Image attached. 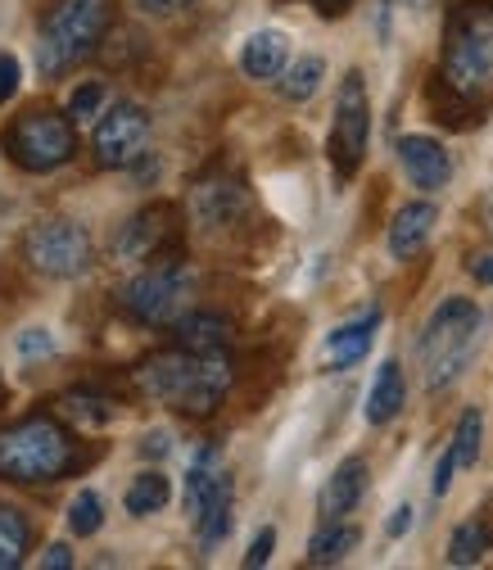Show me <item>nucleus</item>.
Returning <instances> with one entry per match:
<instances>
[{"instance_id": "obj_1", "label": "nucleus", "mask_w": 493, "mask_h": 570, "mask_svg": "<svg viewBox=\"0 0 493 570\" xmlns=\"http://www.w3.org/2000/svg\"><path fill=\"white\" fill-rule=\"evenodd\" d=\"M131 381L140 385V394L186 412V416H208L218 412L227 390H231V358L227 348L214 353H195V348H168V353H150L146 363L131 372Z\"/></svg>"}, {"instance_id": "obj_2", "label": "nucleus", "mask_w": 493, "mask_h": 570, "mask_svg": "<svg viewBox=\"0 0 493 570\" xmlns=\"http://www.w3.org/2000/svg\"><path fill=\"white\" fill-rule=\"evenodd\" d=\"M440 82L462 105H484L493 96V0H471L453 10Z\"/></svg>"}, {"instance_id": "obj_3", "label": "nucleus", "mask_w": 493, "mask_h": 570, "mask_svg": "<svg viewBox=\"0 0 493 570\" xmlns=\"http://www.w3.org/2000/svg\"><path fill=\"white\" fill-rule=\"evenodd\" d=\"M78 462L73 435L46 412L23 416L0 431V480L10 484H55Z\"/></svg>"}, {"instance_id": "obj_4", "label": "nucleus", "mask_w": 493, "mask_h": 570, "mask_svg": "<svg viewBox=\"0 0 493 570\" xmlns=\"http://www.w3.org/2000/svg\"><path fill=\"white\" fill-rule=\"evenodd\" d=\"M109 23H114V0H55V10L41 23L37 68L46 78L68 73L105 41Z\"/></svg>"}, {"instance_id": "obj_5", "label": "nucleus", "mask_w": 493, "mask_h": 570, "mask_svg": "<svg viewBox=\"0 0 493 570\" xmlns=\"http://www.w3.org/2000/svg\"><path fill=\"white\" fill-rule=\"evenodd\" d=\"M475 344H480V308L471 299H444L426 331H421V372H426V385L431 390H444L453 385L471 358H475Z\"/></svg>"}, {"instance_id": "obj_6", "label": "nucleus", "mask_w": 493, "mask_h": 570, "mask_svg": "<svg viewBox=\"0 0 493 570\" xmlns=\"http://www.w3.org/2000/svg\"><path fill=\"white\" fill-rule=\"evenodd\" d=\"M190 291H195L190 267L177 254H164V258H155L146 272H136L122 285L118 304L140 326H172L190 308Z\"/></svg>"}, {"instance_id": "obj_7", "label": "nucleus", "mask_w": 493, "mask_h": 570, "mask_svg": "<svg viewBox=\"0 0 493 570\" xmlns=\"http://www.w3.org/2000/svg\"><path fill=\"white\" fill-rule=\"evenodd\" d=\"M78 150V136L73 122L55 109H28L10 122L6 131V155L23 168V173H55L73 159Z\"/></svg>"}, {"instance_id": "obj_8", "label": "nucleus", "mask_w": 493, "mask_h": 570, "mask_svg": "<svg viewBox=\"0 0 493 570\" xmlns=\"http://www.w3.org/2000/svg\"><path fill=\"white\" fill-rule=\"evenodd\" d=\"M367 136H372V105L363 73H344L335 96V122H331V164L339 177H354L367 159Z\"/></svg>"}, {"instance_id": "obj_9", "label": "nucleus", "mask_w": 493, "mask_h": 570, "mask_svg": "<svg viewBox=\"0 0 493 570\" xmlns=\"http://www.w3.org/2000/svg\"><path fill=\"white\" fill-rule=\"evenodd\" d=\"M23 254L41 276H82L91 267V236L78 223H37L23 236Z\"/></svg>"}, {"instance_id": "obj_10", "label": "nucleus", "mask_w": 493, "mask_h": 570, "mask_svg": "<svg viewBox=\"0 0 493 570\" xmlns=\"http://www.w3.org/2000/svg\"><path fill=\"white\" fill-rule=\"evenodd\" d=\"M146 146H150V118L131 100H118L96 122V136H91V150H96L100 168H131V164L146 159Z\"/></svg>"}, {"instance_id": "obj_11", "label": "nucleus", "mask_w": 493, "mask_h": 570, "mask_svg": "<svg viewBox=\"0 0 493 570\" xmlns=\"http://www.w3.org/2000/svg\"><path fill=\"white\" fill-rule=\"evenodd\" d=\"M177 245V208L172 204H150L127 218V227L114 240V254L127 263H155Z\"/></svg>"}, {"instance_id": "obj_12", "label": "nucleus", "mask_w": 493, "mask_h": 570, "mask_svg": "<svg viewBox=\"0 0 493 570\" xmlns=\"http://www.w3.org/2000/svg\"><path fill=\"white\" fill-rule=\"evenodd\" d=\"M249 208V190L240 177L231 173H208L190 186V218L195 227L204 232H218V227H231L240 213Z\"/></svg>"}, {"instance_id": "obj_13", "label": "nucleus", "mask_w": 493, "mask_h": 570, "mask_svg": "<svg viewBox=\"0 0 493 570\" xmlns=\"http://www.w3.org/2000/svg\"><path fill=\"white\" fill-rule=\"evenodd\" d=\"M218 503H231V475L223 466V453L208 444L195 453L190 471H186V517L190 525L204 521V512H214Z\"/></svg>"}, {"instance_id": "obj_14", "label": "nucleus", "mask_w": 493, "mask_h": 570, "mask_svg": "<svg viewBox=\"0 0 493 570\" xmlns=\"http://www.w3.org/2000/svg\"><path fill=\"white\" fill-rule=\"evenodd\" d=\"M398 159H403V173L412 177L416 190H440L453 177L448 150L440 146L435 136H403L398 140Z\"/></svg>"}, {"instance_id": "obj_15", "label": "nucleus", "mask_w": 493, "mask_h": 570, "mask_svg": "<svg viewBox=\"0 0 493 570\" xmlns=\"http://www.w3.org/2000/svg\"><path fill=\"white\" fill-rule=\"evenodd\" d=\"M363 493H367V462L363 458H344L331 471V480H326V489L317 498V512L326 521H339V517H348V512L363 503Z\"/></svg>"}, {"instance_id": "obj_16", "label": "nucleus", "mask_w": 493, "mask_h": 570, "mask_svg": "<svg viewBox=\"0 0 493 570\" xmlns=\"http://www.w3.org/2000/svg\"><path fill=\"white\" fill-rule=\"evenodd\" d=\"M435 223H440V208H435V204H426V199L403 204V208L394 213V223H390V254H394V258H412L421 245L431 240Z\"/></svg>"}, {"instance_id": "obj_17", "label": "nucleus", "mask_w": 493, "mask_h": 570, "mask_svg": "<svg viewBox=\"0 0 493 570\" xmlns=\"http://www.w3.org/2000/svg\"><path fill=\"white\" fill-rule=\"evenodd\" d=\"M286 59H290V37L276 32V28L254 32V37L245 41V50H240V68H245L249 78H258V82L286 73Z\"/></svg>"}, {"instance_id": "obj_18", "label": "nucleus", "mask_w": 493, "mask_h": 570, "mask_svg": "<svg viewBox=\"0 0 493 570\" xmlns=\"http://www.w3.org/2000/svg\"><path fill=\"white\" fill-rule=\"evenodd\" d=\"M376 326H381V313L372 308L367 317H358V322H344V326H335L331 335H326V367H354L363 353L372 348V335H376Z\"/></svg>"}, {"instance_id": "obj_19", "label": "nucleus", "mask_w": 493, "mask_h": 570, "mask_svg": "<svg viewBox=\"0 0 493 570\" xmlns=\"http://www.w3.org/2000/svg\"><path fill=\"white\" fill-rule=\"evenodd\" d=\"M172 335L181 348H195V353H214V348H227L231 340V322L223 313H204V308H186L177 322H172Z\"/></svg>"}, {"instance_id": "obj_20", "label": "nucleus", "mask_w": 493, "mask_h": 570, "mask_svg": "<svg viewBox=\"0 0 493 570\" xmlns=\"http://www.w3.org/2000/svg\"><path fill=\"white\" fill-rule=\"evenodd\" d=\"M403 399H407V385H403V367L390 358V363H381V372H376V381H372V390H367V421L372 425H385V421H394L398 412H403Z\"/></svg>"}, {"instance_id": "obj_21", "label": "nucleus", "mask_w": 493, "mask_h": 570, "mask_svg": "<svg viewBox=\"0 0 493 570\" xmlns=\"http://www.w3.org/2000/svg\"><path fill=\"white\" fill-rule=\"evenodd\" d=\"M322 78H326V59H322V55H304V59H295V63L286 68V73H280V96L295 100V105H304V100L317 96Z\"/></svg>"}, {"instance_id": "obj_22", "label": "nucleus", "mask_w": 493, "mask_h": 570, "mask_svg": "<svg viewBox=\"0 0 493 570\" xmlns=\"http://www.w3.org/2000/svg\"><path fill=\"white\" fill-rule=\"evenodd\" d=\"M354 548H358V530L331 521L326 530L313 534V543H308V566H335V561H344Z\"/></svg>"}, {"instance_id": "obj_23", "label": "nucleus", "mask_w": 493, "mask_h": 570, "mask_svg": "<svg viewBox=\"0 0 493 570\" xmlns=\"http://www.w3.org/2000/svg\"><path fill=\"white\" fill-rule=\"evenodd\" d=\"M168 498H172V484H168V475H159V471H146V475H136L131 480V489H127V512L131 517H150V512H159V508H168Z\"/></svg>"}, {"instance_id": "obj_24", "label": "nucleus", "mask_w": 493, "mask_h": 570, "mask_svg": "<svg viewBox=\"0 0 493 570\" xmlns=\"http://www.w3.org/2000/svg\"><path fill=\"white\" fill-rule=\"evenodd\" d=\"M28 557V521L14 508H0V570H19Z\"/></svg>"}, {"instance_id": "obj_25", "label": "nucleus", "mask_w": 493, "mask_h": 570, "mask_svg": "<svg viewBox=\"0 0 493 570\" xmlns=\"http://www.w3.org/2000/svg\"><path fill=\"white\" fill-rule=\"evenodd\" d=\"M59 412H63L68 421H78V425H105V421H114V403L100 399V394H91V390L63 394V399H59Z\"/></svg>"}, {"instance_id": "obj_26", "label": "nucleus", "mask_w": 493, "mask_h": 570, "mask_svg": "<svg viewBox=\"0 0 493 570\" xmlns=\"http://www.w3.org/2000/svg\"><path fill=\"white\" fill-rule=\"evenodd\" d=\"M489 539H493V534H489L484 521H466V525H457L453 539H448V561H453V566H475V561L484 557Z\"/></svg>"}, {"instance_id": "obj_27", "label": "nucleus", "mask_w": 493, "mask_h": 570, "mask_svg": "<svg viewBox=\"0 0 493 570\" xmlns=\"http://www.w3.org/2000/svg\"><path fill=\"white\" fill-rule=\"evenodd\" d=\"M480 444H484V416H480V407H466L462 421H457V435H453L457 466H475L480 462Z\"/></svg>"}, {"instance_id": "obj_28", "label": "nucleus", "mask_w": 493, "mask_h": 570, "mask_svg": "<svg viewBox=\"0 0 493 570\" xmlns=\"http://www.w3.org/2000/svg\"><path fill=\"white\" fill-rule=\"evenodd\" d=\"M100 525H105V503H100V493L82 489L73 503H68V530H73L78 539H91Z\"/></svg>"}, {"instance_id": "obj_29", "label": "nucleus", "mask_w": 493, "mask_h": 570, "mask_svg": "<svg viewBox=\"0 0 493 570\" xmlns=\"http://www.w3.org/2000/svg\"><path fill=\"white\" fill-rule=\"evenodd\" d=\"M100 100H105V87L100 82H82L73 96H68V118H96Z\"/></svg>"}, {"instance_id": "obj_30", "label": "nucleus", "mask_w": 493, "mask_h": 570, "mask_svg": "<svg viewBox=\"0 0 493 570\" xmlns=\"http://www.w3.org/2000/svg\"><path fill=\"white\" fill-rule=\"evenodd\" d=\"M272 548H276V530L267 525V530L254 534V543H249V552H245V566H249V570L267 566V561H272Z\"/></svg>"}, {"instance_id": "obj_31", "label": "nucleus", "mask_w": 493, "mask_h": 570, "mask_svg": "<svg viewBox=\"0 0 493 570\" xmlns=\"http://www.w3.org/2000/svg\"><path fill=\"white\" fill-rule=\"evenodd\" d=\"M453 471H457V458H453V444H448V449L440 453V462H435V480H431V493H435V498H444V493H448Z\"/></svg>"}, {"instance_id": "obj_32", "label": "nucleus", "mask_w": 493, "mask_h": 570, "mask_svg": "<svg viewBox=\"0 0 493 570\" xmlns=\"http://www.w3.org/2000/svg\"><path fill=\"white\" fill-rule=\"evenodd\" d=\"M19 91V59L14 55H0V105Z\"/></svg>"}, {"instance_id": "obj_33", "label": "nucleus", "mask_w": 493, "mask_h": 570, "mask_svg": "<svg viewBox=\"0 0 493 570\" xmlns=\"http://www.w3.org/2000/svg\"><path fill=\"white\" fill-rule=\"evenodd\" d=\"M168 449H172L168 431H150L146 440H140V458H168Z\"/></svg>"}, {"instance_id": "obj_34", "label": "nucleus", "mask_w": 493, "mask_h": 570, "mask_svg": "<svg viewBox=\"0 0 493 570\" xmlns=\"http://www.w3.org/2000/svg\"><path fill=\"white\" fill-rule=\"evenodd\" d=\"M41 566L46 570H68V566H73V552H68V543H50L41 552Z\"/></svg>"}, {"instance_id": "obj_35", "label": "nucleus", "mask_w": 493, "mask_h": 570, "mask_svg": "<svg viewBox=\"0 0 493 570\" xmlns=\"http://www.w3.org/2000/svg\"><path fill=\"white\" fill-rule=\"evenodd\" d=\"M471 276L480 281V285H493V249H484V254H471Z\"/></svg>"}, {"instance_id": "obj_36", "label": "nucleus", "mask_w": 493, "mask_h": 570, "mask_svg": "<svg viewBox=\"0 0 493 570\" xmlns=\"http://www.w3.org/2000/svg\"><path fill=\"white\" fill-rule=\"evenodd\" d=\"M19 348L28 353V358H32V353H50V335H46V331H28V335L19 340Z\"/></svg>"}, {"instance_id": "obj_37", "label": "nucleus", "mask_w": 493, "mask_h": 570, "mask_svg": "<svg viewBox=\"0 0 493 570\" xmlns=\"http://www.w3.org/2000/svg\"><path fill=\"white\" fill-rule=\"evenodd\" d=\"M412 530V508L403 503V508H394V517H390V534L398 539V534H407Z\"/></svg>"}, {"instance_id": "obj_38", "label": "nucleus", "mask_w": 493, "mask_h": 570, "mask_svg": "<svg viewBox=\"0 0 493 570\" xmlns=\"http://www.w3.org/2000/svg\"><path fill=\"white\" fill-rule=\"evenodd\" d=\"M313 6H317L322 14H339V10L348 6V0H313Z\"/></svg>"}, {"instance_id": "obj_39", "label": "nucleus", "mask_w": 493, "mask_h": 570, "mask_svg": "<svg viewBox=\"0 0 493 570\" xmlns=\"http://www.w3.org/2000/svg\"><path fill=\"white\" fill-rule=\"evenodd\" d=\"M146 10H172V6H181V0H140Z\"/></svg>"}, {"instance_id": "obj_40", "label": "nucleus", "mask_w": 493, "mask_h": 570, "mask_svg": "<svg viewBox=\"0 0 493 570\" xmlns=\"http://www.w3.org/2000/svg\"><path fill=\"white\" fill-rule=\"evenodd\" d=\"M484 227H489V232H493V190H489V195H484Z\"/></svg>"}, {"instance_id": "obj_41", "label": "nucleus", "mask_w": 493, "mask_h": 570, "mask_svg": "<svg viewBox=\"0 0 493 570\" xmlns=\"http://www.w3.org/2000/svg\"><path fill=\"white\" fill-rule=\"evenodd\" d=\"M403 6H407V10H426V6H431V0H403Z\"/></svg>"}, {"instance_id": "obj_42", "label": "nucleus", "mask_w": 493, "mask_h": 570, "mask_svg": "<svg viewBox=\"0 0 493 570\" xmlns=\"http://www.w3.org/2000/svg\"><path fill=\"white\" fill-rule=\"evenodd\" d=\"M0 403H6V381H0Z\"/></svg>"}]
</instances>
